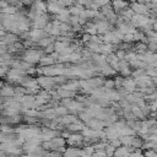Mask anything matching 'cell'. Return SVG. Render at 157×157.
<instances>
[{"mask_svg": "<svg viewBox=\"0 0 157 157\" xmlns=\"http://www.w3.org/2000/svg\"><path fill=\"white\" fill-rule=\"evenodd\" d=\"M145 156H146V157H157V152L153 151V150H150V151H147V152L145 153Z\"/></svg>", "mask_w": 157, "mask_h": 157, "instance_id": "6da1fadb", "label": "cell"}, {"mask_svg": "<svg viewBox=\"0 0 157 157\" xmlns=\"http://www.w3.org/2000/svg\"><path fill=\"white\" fill-rule=\"evenodd\" d=\"M130 157H144V155L142 153H140V152H135V153H131V155H129Z\"/></svg>", "mask_w": 157, "mask_h": 157, "instance_id": "7a4b0ae2", "label": "cell"}]
</instances>
